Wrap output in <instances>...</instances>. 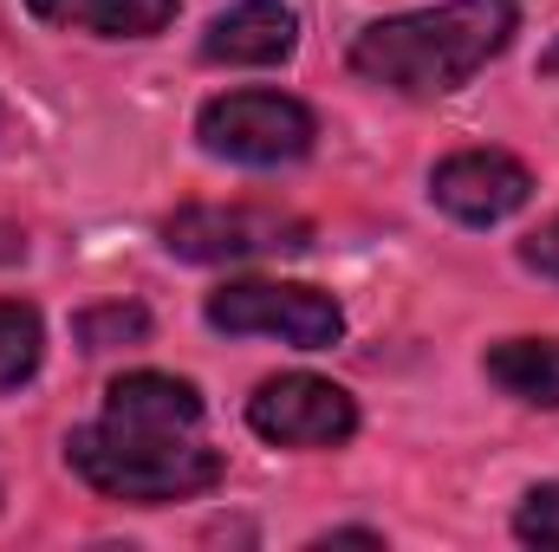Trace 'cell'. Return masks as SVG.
Masks as SVG:
<instances>
[{"instance_id":"2","label":"cell","mask_w":559,"mask_h":552,"mask_svg":"<svg viewBox=\"0 0 559 552\" xmlns=\"http://www.w3.org/2000/svg\"><path fill=\"white\" fill-rule=\"evenodd\" d=\"M66 468L124 507H163L209 494L222 481V455L195 435H163V429H124V422H92L66 435Z\"/></svg>"},{"instance_id":"4","label":"cell","mask_w":559,"mask_h":552,"mask_svg":"<svg viewBox=\"0 0 559 552\" xmlns=\"http://www.w3.org/2000/svg\"><path fill=\"white\" fill-rule=\"evenodd\" d=\"M195 137H202L209 156H222V163L280 169V163H299L312 149L319 118L299 98H286V92H228V98H209L202 105Z\"/></svg>"},{"instance_id":"13","label":"cell","mask_w":559,"mask_h":552,"mask_svg":"<svg viewBox=\"0 0 559 552\" xmlns=\"http://www.w3.org/2000/svg\"><path fill=\"white\" fill-rule=\"evenodd\" d=\"M72 338L85 345V351H111V345H143L150 338V312L143 305H92V312H79V325H72Z\"/></svg>"},{"instance_id":"9","label":"cell","mask_w":559,"mask_h":552,"mask_svg":"<svg viewBox=\"0 0 559 552\" xmlns=\"http://www.w3.org/2000/svg\"><path fill=\"white\" fill-rule=\"evenodd\" d=\"M105 422L124 429H163V435H195L202 429V391L169 371H131L105 391Z\"/></svg>"},{"instance_id":"8","label":"cell","mask_w":559,"mask_h":552,"mask_svg":"<svg viewBox=\"0 0 559 552\" xmlns=\"http://www.w3.org/2000/svg\"><path fill=\"white\" fill-rule=\"evenodd\" d=\"M293 46H299V20L280 0H241V7L215 13L202 33L209 65H280V59H293Z\"/></svg>"},{"instance_id":"16","label":"cell","mask_w":559,"mask_h":552,"mask_svg":"<svg viewBox=\"0 0 559 552\" xmlns=\"http://www.w3.org/2000/svg\"><path fill=\"white\" fill-rule=\"evenodd\" d=\"M312 547H384V533H371V527H338V533H319Z\"/></svg>"},{"instance_id":"17","label":"cell","mask_w":559,"mask_h":552,"mask_svg":"<svg viewBox=\"0 0 559 552\" xmlns=\"http://www.w3.org/2000/svg\"><path fill=\"white\" fill-rule=\"evenodd\" d=\"M540 65H547V72H559V46H554V52H547V59H540Z\"/></svg>"},{"instance_id":"3","label":"cell","mask_w":559,"mask_h":552,"mask_svg":"<svg viewBox=\"0 0 559 552\" xmlns=\"http://www.w3.org/2000/svg\"><path fill=\"white\" fill-rule=\"evenodd\" d=\"M209 325L228 338H280L293 351H325L345 338L338 299L299 279H228L209 292Z\"/></svg>"},{"instance_id":"12","label":"cell","mask_w":559,"mask_h":552,"mask_svg":"<svg viewBox=\"0 0 559 552\" xmlns=\"http://www.w3.org/2000/svg\"><path fill=\"white\" fill-rule=\"evenodd\" d=\"M46 358V325L26 299H0V391H20Z\"/></svg>"},{"instance_id":"7","label":"cell","mask_w":559,"mask_h":552,"mask_svg":"<svg viewBox=\"0 0 559 552\" xmlns=\"http://www.w3.org/2000/svg\"><path fill=\"white\" fill-rule=\"evenodd\" d=\"M429 195H436L442 215H455L468 228H495V221H508V215L527 208L534 176L508 149H455V156H442L429 169Z\"/></svg>"},{"instance_id":"11","label":"cell","mask_w":559,"mask_h":552,"mask_svg":"<svg viewBox=\"0 0 559 552\" xmlns=\"http://www.w3.org/2000/svg\"><path fill=\"white\" fill-rule=\"evenodd\" d=\"M481 371H488V384L508 391L514 404L559 410V338H508V345H488Z\"/></svg>"},{"instance_id":"1","label":"cell","mask_w":559,"mask_h":552,"mask_svg":"<svg viewBox=\"0 0 559 552\" xmlns=\"http://www.w3.org/2000/svg\"><path fill=\"white\" fill-rule=\"evenodd\" d=\"M514 26H521L514 0H449L423 13H391L352 39V72L404 98H449L488 59L508 52Z\"/></svg>"},{"instance_id":"14","label":"cell","mask_w":559,"mask_h":552,"mask_svg":"<svg viewBox=\"0 0 559 552\" xmlns=\"http://www.w3.org/2000/svg\"><path fill=\"white\" fill-rule=\"evenodd\" d=\"M514 533H521L527 547H554V552H559V481H540V488L521 501V514H514Z\"/></svg>"},{"instance_id":"6","label":"cell","mask_w":559,"mask_h":552,"mask_svg":"<svg viewBox=\"0 0 559 552\" xmlns=\"http://www.w3.org/2000/svg\"><path fill=\"white\" fill-rule=\"evenodd\" d=\"M248 429L274 448H338L358 435V404L332 377L286 371L248 397Z\"/></svg>"},{"instance_id":"15","label":"cell","mask_w":559,"mask_h":552,"mask_svg":"<svg viewBox=\"0 0 559 552\" xmlns=\"http://www.w3.org/2000/svg\"><path fill=\"white\" fill-rule=\"evenodd\" d=\"M521 261L534 267V274H547V279H559V215L540 228V235H527L521 241Z\"/></svg>"},{"instance_id":"10","label":"cell","mask_w":559,"mask_h":552,"mask_svg":"<svg viewBox=\"0 0 559 552\" xmlns=\"http://www.w3.org/2000/svg\"><path fill=\"white\" fill-rule=\"evenodd\" d=\"M182 0H26L33 20L59 33H92V39H150L176 20Z\"/></svg>"},{"instance_id":"5","label":"cell","mask_w":559,"mask_h":552,"mask_svg":"<svg viewBox=\"0 0 559 552\" xmlns=\"http://www.w3.org/2000/svg\"><path fill=\"white\" fill-rule=\"evenodd\" d=\"M163 248L195 267H228V261H267V254H306L312 228L280 208H222V202H189L163 221Z\"/></svg>"}]
</instances>
